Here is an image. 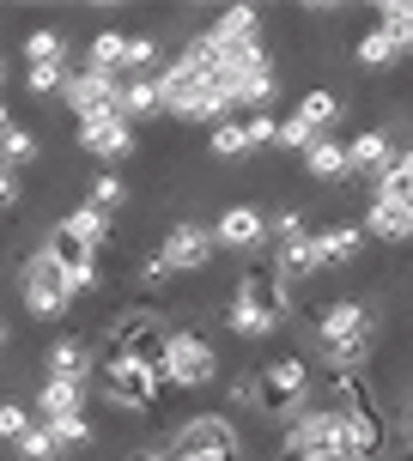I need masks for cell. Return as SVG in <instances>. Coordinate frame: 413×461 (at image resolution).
<instances>
[{"label":"cell","mask_w":413,"mask_h":461,"mask_svg":"<svg viewBox=\"0 0 413 461\" xmlns=\"http://www.w3.org/2000/svg\"><path fill=\"white\" fill-rule=\"evenodd\" d=\"M377 310H371L365 298H328L317 310V352L328 358L335 370H365L371 358H377Z\"/></svg>","instance_id":"obj_1"},{"label":"cell","mask_w":413,"mask_h":461,"mask_svg":"<svg viewBox=\"0 0 413 461\" xmlns=\"http://www.w3.org/2000/svg\"><path fill=\"white\" fill-rule=\"evenodd\" d=\"M159 383H164V389H183V394L213 389V383H219V346H213L206 328L183 322V328H170V334H164Z\"/></svg>","instance_id":"obj_2"},{"label":"cell","mask_w":413,"mask_h":461,"mask_svg":"<svg viewBox=\"0 0 413 461\" xmlns=\"http://www.w3.org/2000/svg\"><path fill=\"white\" fill-rule=\"evenodd\" d=\"M92 389L104 394V407H110L115 419H122V413L140 419V413L159 407L164 383H159V370H152V365H140V358H128V352H104V358H97V383H92Z\"/></svg>","instance_id":"obj_3"},{"label":"cell","mask_w":413,"mask_h":461,"mask_svg":"<svg viewBox=\"0 0 413 461\" xmlns=\"http://www.w3.org/2000/svg\"><path fill=\"white\" fill-rule=\"evenodd\" d=\"M19 303H24V316H37V322H61V316L73 310L68 267H61L43 243L19 261Z\"/></svg>","instance_id":"obj_4"},{"label":"cell","mask_w":413,"mask_h":461,"mask_svg":"<svg viewBox=\"0 0 413 461\" xmlns=\"http://www.w3.org/2000/svg\"><path fill=\"white\" fill-rule=\"evenodd\" d=\"M250 383H255V413L262 419H292L310 394V365H304V352H274L262 370H250Z\"/></svg>","instance_id":"obj_5"},{"label":"cell","mask_w":413,"mask_h":461,"mask_svg":"<svg viewBox=\"0 0 413 461\" xmlns=\"http://www.w3.org/2000/svg\"><path fill=\"white\" fill-rule=\"evenodd\" d=\"M164 449H170V461H237L243 438H237V419L231 413H188L170 431Z\"/></svg>","instance_id":"obj_6"},{"label":"cell","mask_w":413,"mask_h":461,"mask_svg":"<svg viewBox=\"0 0 413 461\" xmlns=\"http://www.w3.org/2000/svg\"><path fill=\"white\" fill-rule=\"evenodd\" d=\"M152 255H159L164 274L177 279V274H206V267L219 261V243H213V230H206L201 219H170V225L159 230Z\"/></svg>","instance_id":"obj_7"},{"label":"cell","mask_w":413,"mask_h":461,"mask_svg":"<svg viewBox=\"0 0 413 461\" xmlns=\"http://www.w3.org/2000/svg\"><path fill=\"white\" fill-rule=\"evenodd\" d=\"M61 104H68L73 122H92V115H122V73L68 68V79H61Z\"/></svg>","instance_id":"obj_8"},{"label":"cell","mask_w":413,"mask_h":461,"mask_svg":"<svg viewBox=\"0 0 413 461\" xmlns=\"http://www.w3.org/2000/svg\"><path fill=\"white\" fill-rule=\"evenodd\" d=\"M73 146L97 158L104 170H122V164L140 152V134L122 122V115H92V122H73Z\"/></svg>","instance_id":"obj_9"},{"label":"cell","mask_w":413,"mask_h":461,"mask_svg":"<svg viewBox=\"0 0 413 461\" xmlns=\"http://www.w3.org/2000/svg\"><path fill=\"white\" fill-rule=\"evenodd\" d=\"M43 376L49 383H73V389H92L97 383V346L86 334H55L43 346Z\"/></svg>","instance_id":"obj_10"},{"label":"cell","mask_w":413,"mask_h":461,"mask_svg":"<svg viewBox=\"0 0 413 461\" xmlns=\"http://www.w3.org/2000/svg\"><path fill=\"white\" fill-rule=\"evenodd\" d=\"M213 243H219V255H250L268 243V212L255 207V201H231V207H219V219H213Z\"/></svg>","instance_id":"obj_11"},{"label":"cell","mask_w":413,"mask_h":461,"mask_svg":"<svg viewBox=\"0 0 413 461\" xmlns=\"http://www.w3.org/2000/svg\"><path fill=\"white\" fill-rule=\"evenodd\" d=\"M231 298L262 303V310H274L280 322L298 310V292H292V285L274 274V261H262V255H250V261H243V274H237V292H231Z\"/></svg>","instance_id":"obj_12"},{"label":"cell","mask_w":413,"mask_h":461,"mask_svg":"<svg viewBox=\"0 0 413 461\" xmlns=\"http://www.w3.org/2000/svg\"><path fill=\"white\" fill-rule=\"evenodd\" d=\"M335 413H341V461H371L383 449V413H377V401L335 407Z\"/></svg>","instance_id":"obj_13"},{"label":"cell","mask_w":413,"mask_h":461,"mask_svg":"<svg viewBox=\"0 0 413 461\" xmlns=\"http://www.w3.org/2000/svg\"><path fill=\"white\" fill-rule=\"evenodd\" d=\"M55 230H61L68 243H79L86 255H97V261H104V249L115 243V219H110V212H97V207H86V201H79L73 212H61Z\"/></svg>","instance_id":"obj_14"},{"label":"cell","mask_w":413,"mask_h":461,"mask_svg":"<svg viewBox=\"0 0 413 461\" xmlns=\"http://www.w3.org/2000/svg\"><path fill=\"white\" fill-rule=\"evenodd\" d=\"M310 243H317V255H322V274H335V267H353L359 255H365V225H353V219H341V225H322V230H310Z\"/></svg>","instance_id":"obj_15"},{"label":"cell","mask_w":413,"mask_h":461,"mask_svg":"<svg viewBox=\"0 0 413 461\" xmlns=\"http://www.w3.org/2000/svg\"><path fill=\"white\" fill-rule=\"evenodd\" d=\"M395 164V140L390 128H359L346 140V176H383Z\"/></svg>","instance_id":"obj_16"},{"label":"cell","mask_w":413,"mask_h":461,"mask_svg":"<svg viewBox=\"0 0 413 461\" xmlns=\"http://www.w3.org/2000/svg\"><path fill=\"white\" fill-rule=\"evenodd\" d=\"M353 68L359 73H395L408 55H401V43H395L390 31H377V24H365V31H353Z\"/></svg>","instance_id":"obj_17"},{"label":"cell","mask_w":413,"mask_h":461,"mask_svg":"<svg viewBox=\"0 0 413 461\" xmlns=\"http://www.w3.org/2000/svg\"><path fill=\"white\" fill-rule=\"evenodd\" d=\"M86 401H92V389H73V383H37V389H31V401H24V407H31V419H37V425H49V419H68V413H86Z\"/></svg>","instance_id":"obj_18"},{"label":"cell","mask_w":413,"mask_h":461,"mask_svg":"<svg viewBox=\"0 0 413 461\" xmlns=\"http://www.w3.org/2000/svg\"><path fill=\"white\" fill-rule=\"evenodd\" d=\"M219 322H225V334L231 340H274L280 334V316L274 310H262V303H243V298H225V316H219Z\"/></svg>","instance_id":"obj_19"},{"label":"cell","mask_w":413,"mask_h":461,"mask_svg":"<svg viewBox=\"0 0 413 461\" xmlns=\"http://www.w3.org/2000/svg\"><path fill=\"white\" fill-rule=\"evenodd\" d=\"M268 261H274V274L298 292V279H317L322 274V255H317V243H310V230L304 237H292V243H280V249H268Z\"/></svg>","instance_id":"obj_20"},{"label":"cell","mask_w":413,"mask_h":461,"mask_svg":"<svg viewBox=\"0 0 413 461\" xmlns=\"http://www.w3.org/2000/svg\"><path fill=\"white\" fill-rule=\"evenodd\" d=\"M365 237L377 243H413V207H395V201H365Z\"/></svg>","instance_id":"obj_21"},{"label":"cell","mask_w":413,"mask_h":461,"mask_svg":"<svg viewBox=\"0 0 413 461\" xmlns=\"http://www.w3.org/2000/svg\"><path fill=\"white\" fill-rule=\"evenodd\" d=\"M37 164H43V134L13 122V128L0 134V170H6V176H24V170H37Z\"/></svg>","instance_id":"obj_22"},{"label":"cell","mask_w":413,"mask_h":461,"mask_svg":"<svg viewBox=\"0 0 413 461\" xmlns=\"http://www.w3.org/2000/svg\"><path fill=\"white\" fill-rule=\"evenodd\" d=\"M298 164H304V176H317V183H341V176H346V140L317 134L298 152Z\"/></svg>","instance_id":"obj_23"},{"label":"cell","mask_w":413,"mask_h":461,"mask_svg":"<svg viewBox=\"0 0 413 461\" xmlns=\"http://www.w3.org/2000/svg\"><path fill=\"white\" fill-rule=\"evenodd\" d=\"M206 43H262V13L255 6H225L219 19H206Z\"/></svg>","instance_id":"obj_24"},{"label":"cell","mask_w":413,"mask_h":461,"mask_svg":"<svg viewBox=\"0 0 413 461\" xmlns=\"http://www.w3.org/2000/svg\"><path fill=\"white\" fill-rule=\"evenodd\" d=\"M24 68H68V31L61 24H37V31H24Z\"/></svg>","instance_id":"obj_25"},{"label":"cell","mask_w":413,"mask_h":461,"mask_svg":"<svg viewBox=\"0 0 413 461\" xmlns=\"http://www.w3.org/2000/svg\"><path fill=\"white\" fill-rule=\"evenodd\" d=\"M310 128V134H328L335 122H341V92H328V86H304L298 92V110H292Z\"/></svg>","instance_id":"obj_26"},{"label":"cell","mask_w":413,"mask_h":461,"mask_svg":"<svg viewBox=\"0 0 413 461\" xmlns=\"http://www.w3.org/2000/svg\"><path fill=\"white\" fill-rule=\"evenodd\" d=\"M49 438H55V456H86V449H92L97 443V425H92V413H68V419H49L43 425Z\"/></svg>","instance_id":"obj_27"},{"label":"cell","mask_w":413,"mask_h":461,"mask_svg":"<svg viewBox=\"0 0 413 461\" xmlns=\"http://www.w3.org/2000/svg\"><path fill=\"white\" fill-rule=\"evenodd\" d=\"M86 207H97V212H128L134 207V188H128V176L122 170H97L92 183H86Z\"/></svg>","instance_id":"obj_28"},{"label":"cell","mask_w":413,"mask_h":461,"mask_svg":"<svg viewBox=\"0 0 413 461\" xmlns=\"http://www.w3.org/2000/svg\"><path fill=\"white\" fill-rule=\"evenodd\" d=\"M159 110V86H152V73H134V79H122V122L140 128V122H152Z\"/></svg>","instance_id":"obj_29"},{"label":"cell","mask_w":413,"mask_h":461,"mask_svg":"<svg viewBox=\"0 0 413 461\" xmlns=\"http://www.w3.org/2000/svg\"><path fill=\"white\" fill-rule=\"evenodd\" d=\"M206 158L213 164H243L250 158V140H243V122H237V115H225V122L206 128Z\"/></svg>","instance_id":"obj_30"},{"label":"cell","mask_w":413,"mask_h":461,"mask_svg":"<svg viewBox=\"0 0 413 461\" xmlns=\"http://www.w3.org/2000/svg\"><path fill=\"white\" fill-rule=\"evenodd\" d=\"M134 73H159V37L152 31H128L122 37V79Z\"/></svg>","instance_id":"obj_31"},{"label":"cell","mask_w":413,"mask_h":461,"mask_svg":"<svg viewBox=\"0 0 413 461\" xmlns=\"http://www.w3.org/2000/svg\"><path fill=\"white\" fill-rule=\"evenodd\" d=\"M79 68H92V73H122V31L115 24H104L92 43H86V61Z\"/></svg>","instance_id":"obj_32"},{"label":"cell","mask_w":413,"mask_h":461,"mask_svg":"<svg viewBox=\"0 0 413 461\" xmlns=\"http://www.w3.org/2000/svg\"><path fill=\"white\" fill-rule=\"evenodd\" d=\"M377 31H390L401 55H413V0H383L377 6Z\"/></svg>","instance_id":"obj_33"},{"label":"cell","mask_w":413,"mask_h":461,"mask_svg":"<svg viewBox=\"0 0 413 461\" xmlns=\"http://www.w3.org/2000/svg\"><path fill=\"white\" fill-rule=\"evenodd\" d=\"M6 456H19V461H49V456H55V438H49L43 425H37V419H31V425H24L19 438L6 443Z\"/></svg>","instance_id":"obj_34"},{"label":"cell","mask_w":413,"mask_h":461,"mask_svg":"<svg viewBox=\"0 0 413 461\" xmlns=\"http://www.w3.org/2000/svg\"><path fill=\"white\" fill-rule=\"evenodd\" d=\"M237 122H243V140H250V158H255V152H268V146H274V128H280V115H274V110L237 115Z\"/></svg>","instance_id":"obj_35"},{"label":"cell","mask_w":413,"mask_h":461,"mask_svg":"<svg viewBox=\"0 0 413 461\" xmlns=\"http://www.w3.org/2000/svg\"><path fill=\"white\" fill-rule=\"evenodd\" d=\"M61 79H68V68H24V92L37 97V104H55L61 97Z\"/></svg>","instance_id":"obj_36"},{"label":"cell","mask_w":413,"mask_h":461,"mask_svg":"<svg viewBox=\"0 0 413 461\" xmlns=\"http://www.w3.org/2000/svg\"><path fill=\"white\" fill-rule=\"evenodd\" d=\"M304 230H310V225H304V212H298V207L268 212V243H274V249H280V243H292V237H304Z\"/></svg>","instance_id":"obj_37"},{"label":"cell","mask_w":413,"mask_h":461,"mask_svg":"<svg viewBox=\"0 0 413 461\" xmlns=\"http://www.w3.org/2000/svg\"><path fill=\"white\" fill-rule=\"evenodd\" d=\"M24 425H31V407H24V401H13V394H0V449L19 438Z\"/></svg>","instance_id":"obj_38"},{"label":"cell","mask_w":413,"mask_h":461,"mask_svg":"<svg viewBox=\"0 0 413 461\" xmlns=\"http://www.w3.org/2000/svg\"><path fill=\"white\" fill-rule=\"evenodd\" d=\"M310 140H317V134L304 128L298 115H280V128H274V146H280V152H304Z\"/></svg>","instance_id":"obj_39"},{"label":"cell","mask_w":413,"mask_h":461,"mask_svg":"<svg viewBox=\"0 0 413 461\" xmlns=\"http://www.w3.org/2000/svg\"><path fill=\"white\" fill-rule=\"evenodd\" d=\"M19 176H6V170H0V219H6V212H19Z\"/></svg>","instance_id":"obj_40"},{"label":"cell","mask_w":413,"mask_h":461,"mask_svg":"<svg viewBox=\"0 0 413 461\" xmlns=\"http://www.w3.org/2000/svg\"><path fill=\"white\" fill-rule=\"evenodd\" d=\"M128 461H170V449H164V443H152V449H140V456H128Z\"/></svg>","instance_id":"obj_41"},{"label":"cell","mask_w":413,"mask_h":461,"mask_svg":"<svg viewBox=\"0 0 413 461\" xmlns=\"http://www.w3.org/2000/svg\"><path fill=\"white\" fill-rule=\"evenodd\" d=\"M383 461H413V443H395V449H390Z\"/></svg>","instance_id":"obj_42"},{"label":"cell","mask_w":413,"mask_h":461,"mask_svg":"<svg viewBox=\"0 0 413 461\" xmlns=\"http://www.w3.org/2000/svg\"><path fill=\"white\" fill-rule=\"evenodd\" d=\"M6 340H13V322H6V310H0V358H6Z\"/></svg>","instance_id":"obj_43"},{"label":"cell","mask_w":413,"mask_h":461,"mask_svg":"<svg viewBox=\"0 0 413 461\" xmlns=\"http://www.w3.org/2000/svg\"><path fill=\"white\" fill-rule=\"evenodd\" d=\"M401 431H408V443H413V394H408V407H401Z\"/></svg>","instance_id":"obj_44"},{"label":"cell","mask_w":413,"mask_h":461,"mask_svg":"<svg viewBox=\"0 0 413 461\" xmlns=\"http://www.w3.org/2000/svg\"><path fill=\"white\" fill-rule=\"evenodd\" d=\"M6 128H13V104L0 97V134H6Z\"/></svg>","instance_id":"obj_45"},{"label":"cell","mask_w":413,"mask_h":461,"mask_svg":"<svg viewBox=\"0 0 413 461\" xmlns=\"http://www.w3.org/2000/svg\"><path fill=\"white\" fill-rule=\"evenodd\" d=\"M0 86H6V55H0Z\"/></svg>","instance_id":"obj_46"},{"label":"cell","mask_w":413,"mask_h":461,"mask_svg":"<svg viewBox=\"0 0 413 461\" xmlns=\"http://www.w3.org/2000/svg\"><path fill=\"white\" fill-rule=\"evenodd\" d=\"M49 461H68V456H49Z\"/></svg>","instance_id":"obj_47"},{"label":"cell","mask_w":413,"mask_h":461,"mask_svg":"<svg viewBox=\"0 0 413 461\" xmlns=\"http://www.w3.org/2000/svg\"><path fill=\"white\" fill-rule=\"evenodd\" d=\"M408 303H413V298H408Z\"/></svg>","instance_id":"obj_48"}]
</instances>
